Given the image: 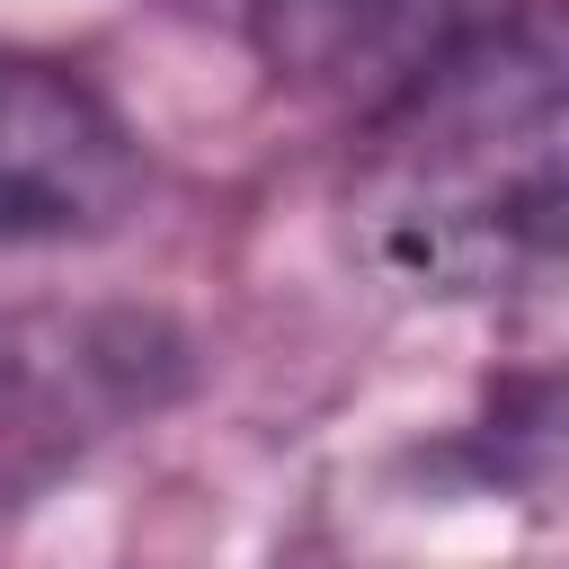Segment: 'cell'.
<instances>
[{"label":"cell","instance_id":"1","mask_svg":"<svg viewBox=\"0 0 569 569\" xmlns=\"http://www.w3.org/2000/svg\"><path fill=\"white\" fill-rule=\"evenodd\" d=\"M347 249L391 293H507L569 258V0H516L409 71L356 142Z\"/></svg>","mask_w":569,"mask_h":569},{"label":"cell","instance_id":"2","mask_svg":"<svg viewBox=\"0 0 569 569\" xmlns=\"http://www.w3.org/2000/svg\"><path fill=\"white\" fill-rule=\"evenodd\" d=\"M142 204L133 124L44 53L0 44V258L98 240Z\"/></svg>","mask_w":569,"mask_h":569},{"label":"cell","instance_id":"3","mask_svg":"<svg viewBox=\"0 0 569 569\" xmlns=\"http://www.w3.org/2000/svg\"><path fill=\"white\" fill-rule=\"evenodd\" d=\"M196 18H222L267 53V71L320 89V98H365L382 107L409 71H427L445 44L489 27L516 0H178Z\"/></svg>","mask_w":569,"mask_h":569}]
</instances>
